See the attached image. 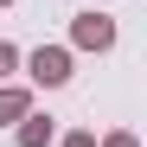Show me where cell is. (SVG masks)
<instances>
[{
	"label": "cell",
	"instance_id": "6da1fadb",
	"mask_svg": "<svg viewBox=\"0 0 147 147\" xmlns=\"http://www.w3.org/2000/svg\"><path fill=\"white\" fill-rule=\"evenodd\" d=\"M32 77H38V83H64V77H70V58L58 51V45H51V51H32Z\"/></svg>",
	"mask_w": 147,
	"mask_h": 147
},
{
	"label": "cell",
	"instance_id": "7a4b0ae2",
	"mask_svg": "<svg viewBox=\"0 0 147 147\" xmlns=\"http://www.w3.org/2000/svg\"><path fill=\"white\" fill-rule=\"evenodd\" d=\"M109 38H115V26H109L102 13H83L77 19V45H109Z\"/></svg>",
	"mask_w": 147,
	"mask_h": 147
},
{
	"label": "cell",
	"instance_id": "3957f363",
	"mask_svg": "<svg viewBox=\"0 0 147 147\" xmlns=\"http://www.w3.org/2000/svg\"><path fill=\"white\" fill-rule=\"evenodd\" d=\"M19 141H26V147H45V141H51V121H45V115H32L26 128H19Z\"/></svg>",
	"mask_w": 147,
	"mask_h": 147
},
{
	"label": "cell",
	"instance_id": "277c9868",
	"mask_svg": "<svg viewBox=\"0 0 147 147\" xmlns=\"http://www.w3.org/2000/svg\"><path fill=\"white\" fill-rule=\"evenodd\" d=\"M13 115H26V96H19V90H0V121H13Z\"/></svg>",
	"mask_w": 147,
	"mask_h": 147
},
{
	"label": "cell",
	"instance_id": "5b68a950",
	"mask_svg": "<svg viewBox=\"0 0 147 147\" xmlns=\"http://www.w3.org/2000/svg\"><path fill=\"white\" fill-rule=\"evenodd\" d=\"M7 70H13V45H0V77H7Z\"/></svg>",
	"mask_w": 147,
	"mask_h": 147
},
{
	"label": "cell",
	"instance_id": "8992f818",
	"mask_svg": "<svg viewBox=\"0 0 147 147\" xmlns=\"http://www.w3.org/2000/svg\"><path fill=\"white\" fill-rule=\"evenodd\" d=\"M64 147H96V141H90V134H70V141H64Z\"/></svg>",
	"mask_w": 147,
	"mask_h": 147
},
{
	"label": "cell",
	"instance_id": "52a82bcc",
	"mask_svg": "<svg viewBox=\"0 0 147 147\" xmlns=\"http://www.w3.org/2000/svg\"><path fill=\"white\" fill-rule=\"evenodd\" d=\"M109 147H134V141H128V134H115V141H109Z\"/></svg>",
	"mask_w": 147,
	"mask_h": 147
}]
</instances>
